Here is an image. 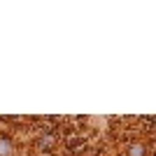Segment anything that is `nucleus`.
<instances>
[{
	"mask_svg": "<svg viewBox=\"0 0 156 156\" xmlns=\"http://www.w3.org/2000/svg\"><path fill=\"white\" fill-rule=\"evenodd\" d=\"M128 156H147V147L142 142H130L128 144Z\"/></svg>",
	"mask_w": 156,
	"mask_h": 156,
	"instance_id": "2",
	"label": "nucleus"
},
{
	"mask_svg": "<svg viewBox=\"0 0 156 156\" xmlns=\"http://www.w3.org/2000/svg\"><path fill=\"white\" fill-rule=\"evenodd\" d=\"M14 154V142L7 135H0V156H12Z\"/></svg>",
	"mask_w": 156,
	"mask_h": 156,
	"instance_id": "1",
	"label": "nucleus"
}]
</instances>
